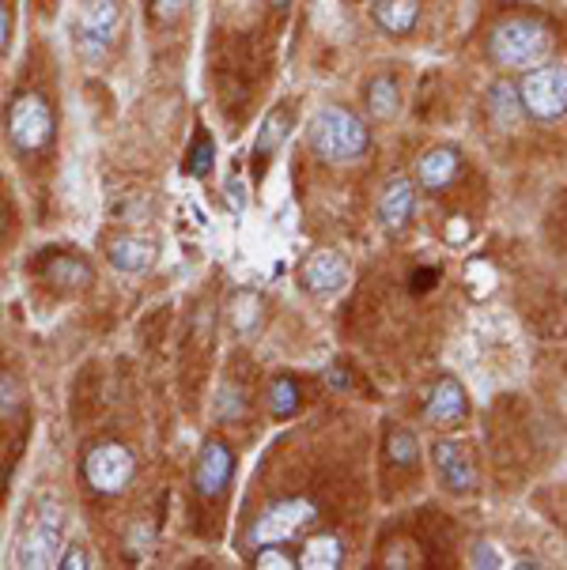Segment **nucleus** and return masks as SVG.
<instances>
[{"label": "nucleus", "instance_id": "obj_2", "mask_svg": "<svg viewBox=\"0 0 567 570\" xmlns=\"http://www.w3.org/2000/svg\"><path fill=\"white\" fill-rule=\"evenodd\" d=\"M306 140H311L314 156L322 163H355L371 148L368 125L355 118L344 106H325L306 125Z\"/></svg>", "mask_w": 567, "mask_h": 570}, {"label": "nucleus", "instance_id": "obj_3", "mask_svg": "<svg viewBox=\"0 0 567 570\" xmlns=\"http://www.w3.org/2000/svg\"><path fill=\"white\" fill-rule=\"evenodd\" d=\"M518 99H522L526 118L534 121H560L567 114V69L564 65H537L518 83Z\"/></svg>", "mask_w": 567, "mask_h": 570}, {"label": "nucleus", "instance_id": "obj_18", "mask_svg": "<svg viewBox=\"0 0 567 570\" xmlns=\"http://www.w3.org/2000/svg\"><path fill=\"white\" fill-rule=\"evenodd\" d=\"M46 279L53 287H61V292H84L91 284V268L80 257H53L46 265Z\"/></svg>", "mask_w": 567, "mask_h": 570}, {"label": "nucleus", "instance_id": "obj_6", "mask_svg": "<svg viewBox=\"0 0 567 570\" xmlns=\"http://www.w3.org/2000/svg\"><path fill=\"white\" fill-rule=\"evenodd\" d=\"M133 472H137V461H133V453L121 442H102V446H95L84 458V480L99 495H118V491H125L133 484Z\"/></svg>", "mask_w": 567, "mask_h": 570}, {"label": "nucleus", "instance_id": "obj_33", "mask_svg": "<svg viewBox=\"0 0 567 570\" xmlns=\"http://www.w3.org/2000/svg\"><path fill=\"white\" fill-rule=\"evenodd\" d=\"M268 4H273V8H287L292 0H268Z\"/></svg>", "mask_w": 567, "mask_h": 570}, {"label": "nucleus", "instance_id": "obj_12", "mask_svg": "<svg viewBox=\"0 0 567 570\" xmlns=\"http://www.w3.org/2000/svg\"><path fill=\"white\" fill-rule=\"evenodd\" d=\"M412 212H417V186H412L409 178L387 181V189H382V197H379V224L387 227L390 235H398V230L409 227Z\"/></svg>", "mask_w": 567, "mask_h": 570}, {"label": "nucleus", "instance_id": "obj_20", "mask_svg": "<svg viewBox=\"0 0 567 570\" xmlns=\"http://www.w3.org/2000/svg\"><path fill=\"white\" fill-rule=\"evenodd\" d=\"M344 559V548L338 537H314L306 540L303 556H300V567H311V570H333L341 567Z\"/></svg>", "mask_w": 567, "mask_h": 570}, {"label": "nucleus", "instance_id": "obj_8", "mask_svg": "<svg viewBox=\"0 0 567 570\" xmlns=\"http://www.w3.org/2000/svg\"><path fill=\"white\" fill-rule=\"evenodd\" d=\"M118 31H121L118 0H91L88 12L80 16V27H76V46L88 57H102L114 46Z\"/></svg>", "mask_w": 567, "mask_h": 570}, {"label": "nucleus", "instance_id": "obj_7", "mask_svg": "<svg viewBox=\"0 0 567 570\" xmlns=\"http://www.w3.org/2000/svg\"><path fill=\"white\" fill-rule=\"evenodd\" d=\"M61 514L57 507H42V514L31 529L23 533L16 548V563L27 567V570H46V567H57L61 563Z\"/></svg>", "mask_w": 567, "mask_h": 570}, {"label": "nucleus", "instance_id": "obj_29", "mask_svg": "<svg viewBox=\"0 0 567 570\" xmlns=\"http://www.w3.org/2000/svg\"><path fill=\"white\" fill-rule=\"evenodd\" d=\"M189 8V0H151V12L159 19H178Z\"/></svg>", "mask_w": 567, "mask_h": 570}, {"label": "nucleus", "instance_id": "obj_19", "mask_svg": "<svg viewBox=\"0 0 567 570\" xmlns=\"http://www.w3.org/2000/svg\"><path fill=\"white\" fill-rule=\"evenodd\" d=\"M398 110H401L398 80H393V76H374V80L368 83V114L379 121H390Z\"/></svg>", "mask_w": 567, "mask_h": 570}, {"label": "nucleus", "instance_id": "obj_10", "mask_svg": "<svg viewBox=\"0 0 567 570\" xmlns=\"http://www.w3.org/2000/svg\"><path fill=\"white\" fill-rule=\"evenodd\" d=\"M231 472H235V458L224 442H205L197 453V465H194V488L201 491L205 499H216L224 495L227 484H231Z\"/></svg>", "mask_w": 567, "mask_h": 570}, {"label": "nucleus", "instance_id": "obj_22", "mask_svg": "<svg viewBox=\"0 0 567 570\" xmlns=\"http://www.w3.org/2000/svg\"><path fill=\"white\" fill-rule=\"evenodd\" d=\"M287 125H292V118H287V110H276L273 118H268V121L262 125V137H257V159H265L268 151L281 148V140H284Z\"/></svg>", "mask_w": 567, "mask_h": 570}, {"label": "nucleus", "instance_id": "obj_28", "mask_svg": "<svg viewBox=\"0 0 567 570\" xmlns=\"http://www.w3.org/2000/svg\"><path fill=\"white\" fill-rule=\"evenodd\" d=\"M227 205L235 208V212L246 208V181H243V174H231V178H227Z\"/></svg>", "mask_w": 567, "mask_h": 570}, {"label": "nucleus", "instance_id": "obj_30", "mask_svg": "<svg viewBox=\"0 0 567 570\" xmlns=\"http://www.w3.org/2000/svg\"><path fill=\"white\" fill-rule=\"evenodd\" d=\"M57 567H65V570H84V567H91V559H88V552L84 548H69V552L61 556V563Z\"/></svg>", "mask_w": 567, "mask_h": 570}, {"label": "nucleus", "instance_id": "obj_16", "mask_svg": "<svg viewBox=\"0 0 567 570\" xmlns=\"http://www.w3.org/2000/svg\"><path fill=\"white\" fill-rule=\"evenodd\" d=\"M151 257H156V246H151L148 238L121 235L118 243H110V265L118 268V273L137 276V273H144V268L151 265Z\"/></svg>", "mask_w": 567, "mask_h": 570}, {"label": "nucleus", "instance_id": "obj_9", "mask_svg": "<svg viewBox=\"0 0 567 570\" xmlns=\"http://www.w3.org/2000/svg\"><path fill=\"white\" fill-rule=\"evenodd\" d=\"M431 461H436V472H439V480H443L447 491H454V495H469V491L477 488V461H473V453L466 450V442H454V439L436 442Z\"/></svg>", "mask_w": 567, "mask_h": 570}, {"label": "nucleus", "instance_id": "obj_24", "mask_svg": "<svg viewBox=\"0 0 567 570\" xmlns=\"http://www.w3.org/2000/svg\"><path fill=\"white\" fill-rule=\"evenodd\" d=\"M213 159H216L213 140H208V137H201V140L194 144V151H189L186 170H189V174H197V178H201V174H208V170H213Z\"/></svg>", "mask_w": 567, "mask_h": 570}, {"label": "nucleus", "instance_id": "obj_11", "mask_svg": "<svg viewBox=\"0 0 567 570\" xmlns=\"http://www.w3.org/2000/svg\"><path fill=\"white\" fill-rule=\"evenodd\" d=\"M303 287L314 295H333L349 284V261H344L338 249H314L311 257L303 261Z\"/></svg>", "mask_w": 567, "mask_h": 570}, {"label": "nucleus", "instance_id": "obj_27", "mask_svg": "<svg viewBox=\"0 0 567 570\" xmlns=\"http://www.w3.org/2000/svg\"><path fill=\"white\" fill-rule=\"evenodd\" d=\"M19 409V385L12 379H0V415H12Z\"/></svg>", "mask_w": 567, "mask_h": 570}, {"label": "nucleus", "instance_id": "obj_5", "mask_svg": "<svg viewBox=\"0 0 567 570\" xmlns=\"http://www.w3.org/2000/svg\"><path fill=\"white\" fill-rule=\"evenodd\" d=\"M8 137L19 151H42L53 140V114L42 95H19L8 110Z\"/></svg>", "mask_w": 567, "mask_h": 570}, {"label": "nucleus", "instance_id": "obj_25", "mask_svg": "<svg viewBox=\"0 0 567 570\" xmlns=\"http://www.w3.org/2000/svg\"><path fill=\"white\" fill-rule=\"evenodd\" d=\"M469 567H488V570H499V567H507V559L496 552V544H488V540H477V544L469 548Z\"/></svg>", "mask_w": 567, "mask_h": 570}, {"label": "nucleus", "instance_id": "obj_4", "mask_svg": "<svg viewBox=\"0 0 567 570\" xmlns=\"http://www.w3.org/2000/svg\"><path fill=\"white\" fill-rule=\"evenodd\" d=\"M319 518L311 499H281L265 510L262 518L250 525L246 544L250 548H265V544H281V540H292L300 529H306L311 521Z\"/></svg>", "mask_w": 567, "mask_h": 570}, {"label": "nucleus", "instance_id": "obj_15", "mask_svg": "<svg viewBox=\"0 0 567 570\" xmlns=\"http://www.w3.org/2000/svg\"><path fill=\"white\" fill-rule=\"evenodd\" d=\"M371 19L387 35H412L420 19V0H374Z\"/></svg>", "mask_w": 567, "mask_h": 570}, {"label": "nucleus", "instance_id": "obj_23", "mask_svg": "<svg viewBox=\"0 0 567 570\" xmlns=\"http://www.w3.org/2000/svg\"><path fill=\"white\" fill-rule=\"evenodd\" d=\"M268 409H273V415L300 412V385H295L292 379H276L273 393H268Z\"/></svg>", "mask_w": 567, "mask_h": 570}, {"label": "nucleus", "instance_id": "obj_1", "mask_svg": "<svg viewBox=\"0 0 567 570\" xmlns=\"http://www.w3.org/2000/svg\"><path fill=\"white\" fill-rule=\"evenodd\" d=\"M488 53L499 69H537L553 53V31L530 16L499 19L488 35Z\"/></svg>", "mask_w": 567, "mask_h": 570}, {"label": "nucleus", "instance_id": "obj_26", "mask_svg": "<svg viewBox=\"0 0 567 570\" xmlns=\"http://www.w3.org/2000/svg\"><path fill=\"white\" fill-rule=\"evenodd\" d=\"M254 567L257 570H287V567H300V563H295L287 552H281L276 544H265V548H257V563Z\"/></svg>", "mask_w": 567, "mask_h": 570}, {"label": "nucleus", "instance_id": "obj_32", "mask_svg": "<svg viewBox=\"0 0 567 570\" xmlns=\"http://www.w3.org/2000/svg\"><path fill=\"white\" fill-rule=\"evenodd\" d=\"M325 379H330V385H338V390H344V385H349V382H344V374H341V371H330Z\"/></svg>", "mask_w": 567, "mask_h": 570}, {"label": "nucleus", "instance_id": "obj_13", "mask_svg": "<svg viewBox=\"0 0 567 570\" xmlns=\"http://www.w3.org/2000/svg\"><path fill=\"white\" fill-rule=\"evenodd\" d=\"M466 415H469V397H466V390H461V382L439 379L428 397V420L439 423V428H454Z\"/></svg>", "mask_w": 567, "mask_h": 570}, {"label": "nucleus", "instance_id": "obj_21", "mask_svg": "<svg viewBox=\"0 0 567 570\" xmlns=\"http://www.w3.org/2000/svg\"><path fill=\"white\" fill-rule=\"evenodd\" d=\"M387 453H390V461L393 465H401V469H412L417 465V458H420V442H417V434L412 431H390V439H387Z\"/></svg>", "mask_w": 567, "mask_h": 570}, {"label": "nucleus", "instance_id": "obj_14", "mask_svg": "<svg viewBox=\"0 0 567 570\" xmlns=\"http://www.w3.org/2000/svg\"><path fill=\"white\" fill-rule=\"evenodd\" d=\"M458 170H461V156L454 148H431L417 159V181L428 193L447 189L458 178Z\"/></svg>", "mask_w": 567, "mask_h": 570}, {"label": "nucleus", "instance_id": "obj_17", "mask_svg": "<svg viewBox=\"0 0 567 570\" xmlns=\"http://www.w3.org/2000/svg\"><path fill=\"white\" fill-rule=\"evenodd\" d=\"M488 114H492V121L499 129H515L518 121H522V99H518V87L511 80H499L488 87Z\"/></svg>", "mask_w": 567, "mask_h": 570}, {"label": "nucleus", "instance_id": "obj_31", "mask_svg": "<svg viewBox=\"0 0 567 570\" xmlns=\"http://www.w3.org/2000/svg\"><path fill=\"white\" fill-rule=\"evenodd\" d=\"M8 38H12V16H8L4 0H0V57L8 50Z\"/></svg>", "mask_w": 567, "mask_h": 570}]
</instances>
